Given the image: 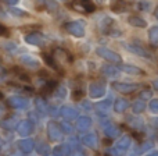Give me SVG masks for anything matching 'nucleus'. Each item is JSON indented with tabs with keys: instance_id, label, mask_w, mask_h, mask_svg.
I'll return each instance as SVG.
<instances>
[{
	"instance_id": "f257e3e1",
	"label": "nucleus",
	"mask_w": 158,
	"mask_h": 156,
	"mask_svg": "<svg viewBox=\"0 0 158 156\" xmlns=\"http://www.w3.org/2000/svg\"><path fill=\"white\" fill-rule=\"evenodd\" d=\"M8 33H10V31H8L4 25L0 24V35H2V36H8Z\"/></svg>"
}]
</instances>
